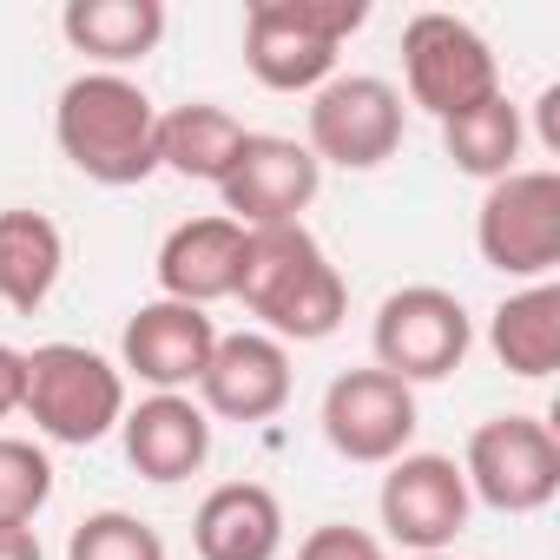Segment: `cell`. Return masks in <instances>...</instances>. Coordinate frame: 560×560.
Returning a JSON list of instances; mask_svg holds the SVG:
<instances>
[{
  "label": "cell",
  "instance_id": "obj_13",
  "mask_svg": "<svg viewBox=\"0 0 560 560\" xmlns=\"http://www.w3.org/2000/svg\"><path fill=\"white\" fill-rule=\"evenodd\" d=\"M211 350H218L211 311L152 298V304H139V311L126 317V330H119V376L152 383V396H185V389H198Z\"/></svg>",
  "mask_w": 560,
  "mask_h": 560
},
{
  "label": "cell",
  "instance_id": "obj_24",
  "mask_svg": "<svg viewBox=\"0 0 560 560\" xmlns=\"http://www.w3.org/2000/svg\"><path fill=\"white\" fill-rule=\"evenodd\" d=\"M67 560H165V534L126 508H100L73 527Z\"/></svg>",
  "mask_w": 560,
  "mask_h": 560
},
{
  "label": "cell",
  "instance_id": "obj_17",
  "mask_svg": "<svg viewBox=\"0 0 560 560\" xmlns=\"http://www.w3.org/2000/svg\"><path fill=\"white\" fill-rule=\"evenodd\" d=\"M198 560H277L284 553V501L264 481H218L191 514Z\"/></svg>",
  "mask_w": 560,
  "mask_h": 560
},
{
  "label": "cell",
  "instance_id": "obj_21",
  "mask_svg": "<svg viewBox=\"0 0 560 560\" xmlns=\"http://www.w3.org/2000/svg\"><path fill=\"white\" fill-rule=\"evenodd\" d=\"M244 119L211 106V100H185L172 113H159V172H178L191 185H218L231 172V159L244 152Z\"/></svg>",
  "mask_w": 560,
  "mask_h": 560
},
{
  "label": "cell",
  "instance_id": "obj_19",
  "mask_svg": "<svg viewBox=\"0 0 560 560\" xmlns=\"http://www.w3.org/2000/svg\"><path fill=\"white\" fill-rule=\"evenodd\" d=\"M60 270H67V237L47 211H34V205L0 211V304L34 317L54 298Z\"/></svg>",
  "mask_w": 560,
  "mask_h": 560
},
{
  "label": "cell",
  "instance_id": "obj_3",
  "mask_svg": "<svg viewBox=\"0 0 560 560\" xmlns=\"http://www.w3.org/2000/svg\"><path fill=\"white\" fill-rule=\"evenodd\" d=\"M370 21V0H250L244 67L270 93H317L337 80V47Z\"/></svg>",
  "mask_w": 560,
  "mask_h": 560
},
{
  "label": "cell",
  "instance_id": "obj_18",
  "mask_svg": "<svg viewBox=\"0 0 560 560\" xmlns=\"http://www.w3.org/2000/svg\"><path fill=\"white\" fill-rule=\"evenodd\" d=\"M60 34L73 54L100 60V73L139 67L165 40V0H67Z\"/></svg>",
  "mask_w": 560,
  "mask_h": 560
},
{
  "label": "cell",
  "instance_id": "obj_14",
  "mask_svg": "<svg viewBox=\"0 0 560 560\" xmlns=\"http://www.w3.org/2000/svg\"><path fill=\"white\" fill-rule=\"evenodd\" d=\"M291 402V350L264 330H231L218 337L205 376H198V409L218 422H270Z\"/></svg>",
  "mask_w": 560,
  "mask_h": 560
},
{
  "label": "cell",
  "instance_id": "obj_8",
  "mask_svg": "<svg viewBox=\"0 0 560 560\" xmlns=\"http://www.w3.org/2000/svg\"><path fill=\"white\" fill-rule=\"evenodd\" d=\"M462 481L494 514H540L560 494V442L540 416H488L468 435Z\"/></svg>",
  "mask_w": 560,
  "mask_h": 560
},
{
  "label": "cell",
  "instance_id": "obj_28",
  "mask_svg": "<svg viewBox=\"0 0 560 560\" xmlns=\"http://www.w3.org/2000/svg\"><path fill=\"white\" fill-rule=\"evenodd\" d=\"M540 145H547V152H560V86H547V93H540Z\"/></svg>",
  "mask_w": 560,
  "mask_h": 560
},
{
  "label": "cell",
  "instance_id": "obj_23",
  "mask_svg": "<svg viewBox=\"0 0 560 560\" xmlns=\"http://www.w3.org/2000/svg\"><path fill=\"white\" fill-rule=\"evenodd\" d=\"M54 501V462L40 442L0 435V527H27Z\"/></svg>",
  "mask_w": 560,
  "mask_h": 560
},
{
  "label": "cell",
  "instance_id": "obj_12",
  "mask_svg": "<svg viewBox=\"0 0 560 560\" xmlns=\"http://www.w3.org/2000/svg\"><path fill=\"white\" fill-rule=\"evenodd\" d=\"M468 481H462V462L455 455H396L389 475H383V494H376V514L389 527V540H402L409 553H448L455 534L468 527Z\"/></svg>",
  "mask_w": 560,
  "mask_h": 560
},
{
  "label": "cell",
  "instance_id": "obj_5",
  "mask_svg": "<svg viewBox=\"0 0 560 560\" xmlns=\"http://www.w3.org/2000/svg\"><path fill=\"white\" fill-rule=\"evenodd\" d=\"M475 250L501 277L547 284L560 264V172L514 165L508 178H494L475 211Z\"/></svg>",
  "mask_w": 560,
  "mask_h": 560
},
{
  "label": "cell",
  "instance_id": "obj_9",
  "mask_svg": "<svg viewBox=\"0 0 560 560\" xmlns=\"http://www.w3.org/2000/svg\"><path fill=\"white\" fill-rule=\"evenodd\" d=\"M311 159L343 172H376L402 145V93L376 73H337L311 93Z\"/></svg>",
  "mask_w": 560,
  "mask_h": 560
},
{
  "label": "cell",
  "instance_id": "obj_15",
  "mask_svg": "<svg viewBox=\"0 0 560 560\" xmlns=\"http://www.w3.org/2000/svg\"><path fill=\"white\" fill-rule=\"evenodd\" d=\"M237 270H244V224H231L224 211L185 218L159 244V298L211 311V304L237 298Z\"/></svg>",
  "mask_w": 560,
  "mask_h": 560
},
{
  "label": "cell",
  "instance_id": "obj_11",
  "mask_svg": "<svg viewBox=\"0 0 560 560\" xmlns=\"http://www.w3.org/2000/svg\"><path fill=\"white\" fill-rule=\"evenodd\" d=\"M416 389L396 383L389 370H343L330 389H324V442L343 455V462H363V468H389L396 455H409L416 442Z\"/></svg>",
  "mask_w": 560,
  "mask_h": 560
},
{
  "label": "cell",
  "instance_id": "obj_4",
  "mask_svg": "<svg viewBox=\"0 0 560 560\" xmlns=\"http://www.w3.org/2000/svg\"><path fill=\"white\" fill-rule=\"evenodd\" d=\"M21 416L60 448H93L126 416V376H119V363H106L86 343H40V350H27Z\"/></svg>",
  "mask_w": 560,
  "mask_h": 560
},
{
  "label": "cell",
  "instance_id": "obj_6",
  "mask_svg": "<svg viewBox=\"0 0 560 560\" xmlns=\"http://www.w3.org/2000/svg\"><path fill=\"white\" fill-rule=\"evenodd\" d=\"M370 350H376V370H389L396 383H442L468 363L475 350V324L462 311L455 291L442 284H402L376 304V324H370Z\"/></svg>",
  "mask_w": 560,
  "mask_h": 560
},
{
  "label": "cell",
  "instance_id": "obj_2",
  "mask_svg": "<svg viewBox=\"0 0 560 560\" xmlns=\"http://www.w3.org/2000/svg\"><path fill=\"white\" fill-rule=\"evenodd\" d=\"M54 139L60 159L93 178V185H145L159 172V106L139 80L126 73H80L60 86L54 106Z\"/></svg>",
  "mask_w": 560,
  "mask_h": 560
},
{
  "label": "cell",
  "instance_id": "obj_25",
  "mask_svg": "<svg viewBox=\"0 0 560 560\" xmlns=\"http://www.w3.org/2000/svg\"><path fill=\"white\" fill-rule=\"evenodd\" d=\"M298 560H383V540L370 527H350V521H324L304 534Z\"/></svg>",
  "mask_w": 560,
  "mask_h": 560
},
{
  "label": "cell",
  "instance_id": "obj_22",
  "mask_svg": "<svg viewBox=\"0 0 560 560\" xmlns=\"http://www.w3.org/2000/svg\"><path fill=\"white\" fill-rule=\"evenodd\" d=\"M521 139H527V126H521V106H514L508 93H494L488 106H475V113H462V119L442 126L448 165H455L462 178H481V185H494V178L514 172Z\"/></svg>",
  "mask_w": 560,
  "mask_h": 560
},
{
  "label": "cell",
  "instance_id": "obj_29",
  "mask_svg": "<svg viewBox=\"0 0 560 560\" xmlns=\"http://www.w3.org/2000/svg\"><path fill=\"white\" fill-rule=\"evenodd\" d=\"M416 560H455V553H416Z\"/></svg>",
  "mask_w": 560,
  "mask_h": 560
},
{
  "label": "cell",
  "instance_id": "obj_1",
  "mask_svg": "<svg viewBox=\"0 0 560 560\" xmlns=\"http://www.w3.org/2000/svg\"><path fill=\"white\" fill-rule=\"evenodd\" d=\"M237 304L264 324L277 343H324L350 317V291L324 244L304 224H270L244 231V270H237Z\"/></svg>",
  "mask_w": 560,
  "mask_h": 560
},
{
  "label": "cell",
  "instance_id": "obj_27",
  "mask_svg": "<svg viewBox=\"0 0 560 560\" xmlns=\"http://www.w3.org/2000/svg\"><path fill=\"white\" fill-rule=\"evenodd\" d=\"M0 560H47L34 527H0Z\"/></svg>",
  "mask_w": 560,
  "mask_h": 560
},
{
  "label": "cell",
  "instance_id": "obj_7",
  "mask_svg": "<svg viewBox=\"0 0 560 560\" xmlns=\"http://www.w3.org/2000/svg\"><path fill=\"white\" fill-rule=\"evenodd\" d=\"M402 80H409V100L448 126L501 93V60L462 14L429 8L402 27Z\"/></svg>",
  "mask_w": 560,
  "mask_h": 560
},
{
  "label": "cell",
  "instance_id": "obj_20",
  "mask_svg": "<svg viewBox=\"0 0 560 560\" xmlns=\"http://www.w3.org/2000/svg\"><path fill=\"white\" fill-rule=\"evenodd\" d=\"M488 350H494V363H501L508 376H521V383H540V376L560 370V284H553V277L494 304V317H488Z\"/></svg>",
  "mask_w": 560,
  "mask_h": 560
},
{
  "label": "cell",
  "instance_id": "obj_16",
  "mask_svg": "<svg viewBox=\"0 0 560 560\" xmlns=\"http://www.w3.org/2000/svg\"><path fill=\"white\" fill-rule=\"evenodd\" d=\"M119 435H126V462L159 488L191 481L211 462V416L191 396H145L139 409L119 416Z\"/></svg>",
  "mask_w": 560,
  "mask_h": 560
},
{
  "label": "cell",
  "instance_id": "obj_10",
  "mask_svg": "<svg viewBox=\"0 0 560 560\" xmlns=\"http://www.w3.org/2000/svg\"><path fill=\"white\" fill-rule=\"evenodd\" d=\"M317 185H324V165L311 159V145L284 132H250L231 172L218 178V198L231 224L270 231V224H304V211L317 205Z\"/></svg>",
  "mask_w": 560,
  "mask_h": 560
},
{
  "label": "cell",
  "instance_id": "obj_26",
  "mask_svg": "<svg viewBox=\"0 0 560 560\" xmlns=\"http://www.w3.org/2000/svg\"><path fill=\"white\" fill-rule=\"evenodd\" d=\"M21 383H27V350L0 343V422L21 416Z\"/></svg>",
  "mask_w": 560,
  "mask_h": 560
}]
</instances>
